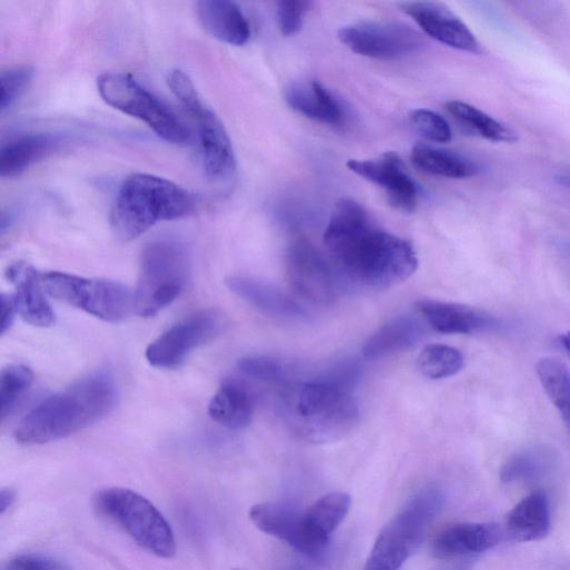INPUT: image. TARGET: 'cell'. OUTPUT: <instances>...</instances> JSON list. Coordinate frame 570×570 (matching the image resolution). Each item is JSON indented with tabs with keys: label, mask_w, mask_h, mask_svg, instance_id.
I'll list each match as a JSON object with an SVG mask.
<instances>
[{
	"label": "cell",
	"mask_w": 570,
	"mask_h": 570,
	"mask_svg": "<svg viewBox=\"0 0 570 570\" xmlns=\"http://www.w3.org/2000/svg\"><path fill=\"white\" fill-rule=\"evenodd\" d=\"M323 239L343 283L354 286L391 287L409 278L417 267L413 245L380 228L353 198H341L335 204Z\"/></svg>",
	"instance_id": "obj_1"
},
{
	"label": "cell",
	"mask_w": 570,
	"mask_h": 570,
	"mask_svg": "<svg viewBox=\"0 0 570 570\" xmlns=\"http://www.w3.org/2000/svg\"><path fill=\"white\" fill-rule=\"evenodd\" d=\"M355 362L338 363L321 375L283 385L284 412L292 429L312 442L340 439L358 420L353 387L360 377Z\"/></svg>",
	"instance_id": "obj_2"
},
{
	"label": "cell",
	"mask_w": 570,
	"mask_h": 570,
	"mask_svg": "<svg viewBox=\"0 0 570 570\" xmlns=\"http://www.w3.org/2000/svg\"><path fill=\"white\" fill-rule=\"evenodd\" d=\"M116 400L112 375L92 372L33 407L17 426L14 438L27 445L67 438L104 419Z\"/></svg>",
	"instance_id": "obj_3"
},
{
	"label": "cell",
	"mask_w": 570,
	"mask_h": 570,
	"mask_svg": "<svg viewBox=\"0 0 570 570\" xmlns=\"http://www.w3.org/2000/svg\"><path fill=\"white\" fill-rule=\"evenodd\" d=\"M195 207V197L185 188L163 177L136 173L118 189L110 225L119 239L131 240L158 222L187 216Z\"/></svg>",
	"instance_id": "obj_4"
},
{
	"label": "cell",
	"mask_w": 570,
	"mask_h": 570,
	"mask_svg": "<svg viewBox=\"0 0 570 570\" xmlns=\"http://www.w3.org/2000/svg\"><path fill=\"white\" fill-rule=\"evenodd\" d=\"M189 272L190 257L183 243L158 239L147 244L134 291L135 313L150 317L170 305L186 287Z\"/></svg>",
	"instance_id": "obj_5"
},
{
	"label": "cell",
	"mask_w": 570,
	"mask_h": 570,
	"mask_svg": "<svg viewBox=\"0 0 570 570\" xmlns=\"http://www.w3.org/2000/svg\"><path fill=\"white\" fill-rule=\"evenodd\" d=\"M94 507L149 553L166 559L175 554L176 540L169 522L138 492L121 487L105 488L95 494Z\"/></svg>",
	"instance_id": "obj_6"
},
{
	"label": "cell",
	"mask_w": 570,
	"mask_h": 570,
	"mask_svg": "<svg viewBox=\"0 0 570 570\" xmlns=\"http://www.w3.org/2000/svg\"><path fill=\"white\" fill-rule=\"evenodd\" d=\"M443 504L442 493L425 489L380 531L364 570H399L421 543Z\"/></svg>",
	"instance_id": "obj_7"
},
{
	"label": "cell",
	"mask_w": 570,
	"mask_h": 570,
	"mask_svg": "<svg viewBox=\"0 0 570 570\" xmlns=\"http://www.w3.org/2000/svg\"><path fill=\"white\" fill-rule=\"evenodd\" d=\"M167 82L197 122L200 155L207 177L219 187H232L236 178V158L223 121L200 100L185 72L179 69L171 70Z\"/></svg>",
	"instance_id": "obj_8"
},
{
	"label": "cell",
	"mask_w": 570,
	"mask_h": 570,
	"mask_svg": "<svg viewBox=\"0 0 570 570\" xmlns=\"http://www.w3.org/2000/svg\"><path fill=\"white\" fill-rule=\"evenodd\" d=\"M41 279L48 295L102 321L117 323L135 312L134 292L121 283L56 271Z\"/></svg>",
	"instance_id": "obj_9"
},
{
	"label": "cell",
	"mask_w": 570,
	"mask_h": 570,
	"mask_svg": "<svg viewBox=\"0 0 570 570\" xmlns=\"http://www.w3.org/2000/svg\"><path fill=\"white\" fill-rule=\"evenodd\" d=\"M97 88L106 104L146 122L166 141L176 145H186L190 141L188 128L161 100L131 76L121 72L102 73L97 79Z\"/></svg>",
	"instance_id": "obj_10"
},
{
	"label": "cell",
	"mask_w": 570,
	"mask_h": 570,
	"mask_svg": "<svg viewBox=\"0 0 570 570\" xmlns=\"http://www.w3.org/2000/svg\"><path fill=\"white\" fill-rule=\"evenodd\" d=\"M337 37L353 52L379 60H397L425 47L423 36L402 22L366 20L343 26Z\"/></svg>",
	"instance_id": "obj_11"
},
{
	"label": "cell",
	"mask_w": 570,
	"mask_h": 570,
	"mask_svg": "<svg viewBox=\"0 0 570 570\" xmlns=\"http://www.w3.org/2000/svg\"><path fill=\"white\" fill-rule=\"evenodd\" d=\"M223 327L224 318L217 311L197 312L154 340L146 348V360L157 368L179 367L191 352L219 335Z\"/></svg>",
	"instance_id": "obj_12"
},
{
	"label": "cell",
	"mask_w": 570,
	"mask_h": 570,
	"mask_svg": "<svg viewBox=\"0 0 570 570\" xmlns=\"http://www.w3.org/2000/svg\"><path fill=\"white\" fill-rule=\"evenodd\" d=\"M285 264L294 292L312 303H331L342 289L343 281L332 261L304 239L291 244Z\"/></svg>",
	"instance_id": "obj_13"
},
{
	"label": "cell",
	"mask_w": 570,
	"mask_h": 570,
	"mask_svg": "<svg viewBox=\"0 0 570 570\" xmlns=\"http://www.w3.org/2000/svg\"><path fill=\"white\" fill-rule=\"evenodd\" d=\"M346 167L355 175L379 186L393 208L403 213L415 209L419 187L397 154L387 151L374 158L348 159Z\"/></svg>",
	"instance_id": "obj_14"
},
{
	"label": "cell",
	"mask_w": 570,
	"mask_h": 570,
	"mask_svg": "<svg viewBox=\"0 0 570 570\" xmlns=\"http://www.w3.org/2000/svg\"><path fill=\"white\" fill-rule=\"evenodd\" d=\"M430 38L458 50L478 53L480 46L468 26L446 6L434 1L399 3Z\"/></svg>",
	"instance_id": "obj_15"
},
{
	"label": "cell",
	"mask_w": 570,
	"mask_h": 570,
	"mask_svg": "<svg viewBox=\"0 0 570 570\" xmlns=\"http://www.w3.org/2000/svg\"><path fill=\"white\" fill-rule=\"evenodd\" d=\"M504 530L493 522H464L442 530L433 540L432 553L439 559L481 553L503 539Z\"/></svg>",
	"instance_id": "obj_16"
},
{
	"label": "cell",
	"mask_w": 570,
	"mask_h": 570,
	"mask_svg": "<svg viewBox=\"0 0 570 570\" xmlns=\"http://www.w3.org/2000/svg\"><path fill=\"white\" fill-rule=\"evenodd\" d=\"M6 275L14 287L13 297L18 314L31 325H51L55 313L46 297L41 273L31 264L19 261L8 267Z\"/></svg>",
	"instance_id": "obj_17"
},
{
	"label": "cell",
	"mask_w": 570,
	"mask_h": 570,
	"mask_svg": "<svg viewBox=\"0 0 570 570\" xmlns=\"http://www.w3.org/2000/svg\"><path fill=\"white\" fill-rule=\"evenodd\" d=\"M249 519L261 531L276 537L309 557H317L305 531L303 513L278 502H262L249 510Z\"/></svg>",
	"instance_id": "obj_18"
},
{
	"label": "cell",
	"mask_w": 570,
	"mask_h": 570,
	"mask_svg": "<svg viewBox=\"0 0 570 570\" xmlns=\"http://www.w3.org/2000/svg\"><path fill=\"white\" fill-rule=\"evenodd\" d=\"M226 286L236 296L268 316L283 320H302L307 316L303 305L267 282L247 276H230L226 279Z\"/></svg>",
	"instance_id": "obj_19"
},
{
	"label": "cell",
	"mask_w": 570,
	"mask_h": 570,
	"mask_svg": "<svg viewBox=\"0 0 570 570\" xmlns=\"http://www.w3.org/2000/svg\"><path fill=\"white\" fill-rule=\"evenodd\" d=\"M417 312L436 332L443 334H474L492 330L495 321L489 314L458 303L421 299Z\"/></svg>",
	"instance_id": "obj_20"
},
{
	"label": "cell",
	"mask_w": 570,
	"mask_h": 570,
	"mask_svg": "<svg viewBox=\"0 0 570 570\" xmlns=\"http://www.w3.org/2000/svg\"><path fill=\"white\" fill-rule=\"evenodd\" d=\"M286 104L294 111L314 121L337 126L345 112L340 100L317 80L291 82L284 91Z\"/></svg>",
	"instance_id": "obj_21"
},
{
	"label": "cell",
	"mask_w": 570,
	"mask_h": 570,
	"mask_svg": "<svg viewBox=\"0 0 570 570\" xmlns=\"http://www.w3.org/2000/svg\"><path fill=\"white\" fill-rule=\"evenodd\" d=\"M198 20L214 38L232 46H244L250 38L249 23L239 6L228 0L197 2Z\"/></svg>",
	"instance_id": "obj_22"
},
{
	"label": "cell",
	"mask_w": 570,
	"mask_h": 570,
	"mask_svg": "<svg viewBox=\"0 0 570 570\" xmlns=\"http://www.w3.org/2000/svg\"><path fill=\"white\" fill-rule=\"evenodd\" d=\"M61 142L59 136L48 132L20 134L2 142L0 176L12 178L52 153Z\"/></svg>",
	"instance_id": "obj_23"
},
{
	"label": "cell",
	"mask_w": 570,
	"mask_h": 570,
	"mask_svg": "<svg viewBox=\"0 0 570 570\" xmlns=\"http://www.w3.org/2000/svg\"><path fill=\"white\" fill-rule=\"evenodd\" d=\"M351 497L344 492H331L316 500L304 513L307 537L320 556L328 543L330 535L348 513Z\"/></svg>",
	"instance_id": "obj_24"
},
{
	"label": "cell",
	"mask_w": 570,
	"mask_h": 570,
	"mask_svg": "<svg viewBox=\"0 0 570 570\" xmlns=\"http://www.w3.org/2000/svg\"><path fill=\"white\" fill-rule=\"evenodd\" d=\"M550 530V509L543 492H532L508 513L504 533L520 542L543 539Z\"/></svg>",
	"instance_id": "obj_25"
},
{
	"label": "cell",
	"mask_w": 570,
	"mask_h": 570,
	"mask_svg": "<svg viewBox=\"0 0 570 570\" xmlns=\"http://www.w3.org/2000/svg\"><path fill=\"white\" fill-rule=\"evenodd\" d=\"M423 335L419 320L397 316L381 326L365 342L362 353L366 360H377L413 346Z\"/></svg>",
	"instance_id": "obj_26"
},
{
	"label": "cell",
	"mask_w": 570,
	"mask_h": 570,
	"mask_svg": "<svg viewBox=\"0 0 570 570\" xmlns=\"http://www.w3.org/2000/svg\"><path fill=\"white\" fill-rule=\"evenodd\" d=\"M207 411L220 425L240 430L252 421L253 401L243 384L235 380H226L212 396Z\"/></svg>",
	"instance_id": "obj_27"
},
{
	"label": "cell",
	"mask_w": 570,
	"mask_h": 570,
	"mask_svg": "<svg viewBox=\"0 0 570 570\" xmlns=\"http://www.w3.org/2000/svg\"><path fill=\"white\" fill-rule=\"evenodd\" d=\"M410 158L417 169L441 177L468 178L480 171L479 165L469 157L426 144L414 145Z\"/></svg>",
	"instance_id": "obj_28"
},
{
	"label": "cell",
	"mask_w": 570,
	"mask_h": 570,
	"mask_svg": "<svg viewBox=\"0 0 570 570\" xmlns=\"http://www.w3.org/2000/svg\"><path fill=\"white\" fill-rule=\"evenodd\" d=\"M448 112L469 131L492 141H514L515 132L476 107L451 100L445 104Z\"/></svg>",
	"instance_id": "obj_29"
},
{
	"label": "cell",
	"mask_w": 570,
	"mask_h": 570,
	"mask_svg": "<svg viewBox=\"0 0 570 570\" xmlns=\"http://www.w3.org/2000/svg\"><path fill=\"white\" fill-rule=\"evenodd\" d=\"M539 381L570 432V370L554 357L537 363Z\"/></svg>",
	"instance_id": "obj_30"
},
{
	"label": "cell",
	"mask_w": 570,
	"mask_h": 570,
	"mask_svg": "<svg viewBox=\"0 0 570 570\" xmlns=\"http://www.w3.org/2000/svg\"><path fill=\"white\" fill-rule=\"evenodd\" d=\"M464 364L462 353L450 345L429 344L417 357L420 372L433 380L445 379L459 373Z\"/></svg>",
	"instance_id": "obj_31"
},
{
	"label": "cell",
	"mask_w": 570,
	"mask_h": 570,
	"mask_svg": "<svg viewBox=\"0 0 570 570\" xmlns=\"http://www.w3.org/2000/svg\"><path fill=\"white\" fill-rule=\"evenodd\" d=\"M551 462L543 449H528L513 454L501 469L503 482H520L534 479L543 473Z\"/></svg>",
	"instance_id": "obj_32"
},
{
	"label": "cell",
	"mask_w": 570,
	"mask_h": 570,
	"mask_svg": "<svg viewBox=\"0 0 570 570\" xmlns=\"http://www.w3.org/2000/svg\"><path fill=\"white\" fill-rule=\"evenodd\" d=\"M33 381V372L23 364H10L0 375L1 419H6L16 407Z\"/></svg>",
	"instance_id": "obj_33"
},
{
	"label": "cell",
	"mask_w": 570,
	"mask_h": 570,
	"mask_svg": "<svg viewBox=\"0 0 570 570\" xmlns=\"http://www.w3.org/2000/svg\"><path fill=\"white\" fill-rule=\"evenodd\" d=\"M245 375L259 382L283 386L292 381V368L278 358L267 355H247L237 361Z\"/></svg>",
	"instance_id": "obj_34"
},
{
	"label": "cell",
	"mask_w": 570,
	"mask_h": 570,
	"mask_svg": "<svg viewBox=\"0 0 570 570\" xmlns=\"http://www.w3.org/2000/svg\"><path fill=\"white\" fill-rule=\"evenodd\" d=\"M411 127L429 141L446 142L452 137V130L444 117L424 108L414 109L409 115Z\"/></svg>",
	"instance_id": "obj_35"
},
{
	"label": "cell",
	"mask_w": 570,
	"mask_h": 570,
	"mask_svg": "<svg viewBox=\"0 0 570 570\" xmlns=\"http://www.w3.org/2000/svg\"><path fill=\"white\" fill-rule=\"evenodd\" d=\"M32 76L33 69L30 66H16L1 72L0 108L2 112L23 94Z\"/></svg>",
	"instance_id": "obj_36"
},
{
	"label": "cell",
	"mask_w": 570,
	"mask_h": 570,
	"mask_svg": "<svg viewBox=\"0 0 570 570\" xmlns=\"http://www.w3.org/2000/svg\"><path fill=\"white\" fill-rule=\"evenodd\" d=\"M313 6L312 1L303 0H282L276 2V20L281 33L284 37L296 35L303 23L304 18Z\"/></svg>",
	"instance_id": "obj_37"
},
{
	"label": "cell",
	"mask_w": 570,
	"mask_h": 570,
	"mask_svg": "<svg viewBox=\"0 0 570 570\" xmlns=\"http://www.w3.org/2000/svg\"><path fill=\"white\" fill-rule=\"evenodd\" d=\"M3 570H67L58 561L38 553H22L13 557Z\"/></svg>",
	"instance_id": "obj_38"
},
{
	"label": "cell",
	"mask_w": 570,
	"mask_h": 570,
	"mask_svg": "<svg viewBox=\"0 0 570 570\" xmlns=\"http://www.w3.org/2000/svg\"><path fill=\"white\" fill-rule=\"evenodd\" d=\"M1 321L0 333L3 335L12 325L16 315L18 314L13 294L2 293L1 297Z\"/></svg>",
	"instance_id": "obj_39"
},
{
	"label": "cell",
	"mask_w": 570,
	"mask_h": 570,
	"mask_svg": "<svg viewBox=\"0 0 570 570\" xmlns=\"http://www.w3.org/2000/svg\"><path fill=\"white\" fill-rule=\"evenodd\" d=\"M17 492L12 488H2L0 491V513L3 514L13 504Z\"/></svg>",
	"instance_id": "obj_40"
},
{
	"label": "cell",
	"mask_w": 570,
	"mask_h": 570,
	"mask_svg": "<svg viewBox=\"0 0 570 570\" xmlns=\"http://www.w3.org/2000/svg\"><path fill=\"white\" fill-rule=\"evenodd\" d=\"M556 180L559 185H562L564 186L566 188H569L570 189V171H563V173H560L557 177H556Z\"/></svg>",
	"instance_id": "obj_41"
},
{
	"label": "cell",
	"mask_w": 570,
	"mask_h": 570,
	"mask_svg": "<svg viewBox=\"0 0 570 570\" xmlns=\"http://www.w3.org/2000/svg\"><path fill=\"white\" fill-rule=\"evenodd\" d=\"M560 344L570 355V331L560 336Z\"/></svg>",
	"instance_id": "obj_42"
}]
</instances>
